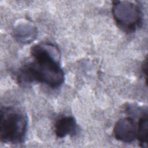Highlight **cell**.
<instances>
[{
    "mask_svg": "<svg viewBox=\"0 0 148 148\" xmlns=\"http://www.w3.org/2000/svg\"><path fill=\"white\" fill-rule=\"evenodd\" d=\"M34 61L24 65L17 74L21 86L38 82L56 88L64 81V72L60 66V51L54 44L42 42L31 47Z\"/></svg>",
    "mask_w": 148,
    "mask_h": 148,
    "instance_id": "obj_1",
    "label": "cell"
},
{
    "mask_svg": "<svg viewBox=\"0 0 148 148\" xmlns=\"http://www.w3.org/2000/svg\"><path fill=\"white\" fill-rule=\"evenodd\" d=\"M28 127L27 114L13 106L2 107L0 111V139L5 143H22Z\"/></svg>",
    "mask_w": 148,
    "mask_h": 148,
    "instance_id": "obj_2",
    "label": "cell"
},
{
    "mask_svg": "<svg viewBox=\"0 0 148 148\" xmlns=\"http://www.w3.org/2000/svg\"><path fill=\"white\" fill-rule=\"evenodd\" d=\"M112 13L117 25L125 32H134L142 25L143 13L135 2L114 1Z\"/></svg>",
    "mask_w": 148,
    "mask_h": 148,
    "instance_id": "obj_3",
    "label": "cell"
},
{
    "mask_svg": "<svg viewBox=\"0 0 148 148\" xmlns=\"http://www.w3.org/2000/svg\"><path fill=\"white\" fill-rule=\"evenodd\" d=\"M113 132L116 139L124 143H131L136 139L137 124L131 117L121 118L115 123Z\"/></svg>",
    "mask_w": 148,
    "mask_h": 148,
    "instance_id": "obj_4",
    "label": "cell"
},
{
    "mask_svg": "<svg viewBox=\"0 0 148 148\" xmlns=\"http://www.w3.org/2000/svg\"><path fill=\"white\" fill-rule=\"evenodd\" d=\"M16 40L24 44L31 43L38 35L36 27L28 21H21L16 24L13 31Z\"/></svg>",
    "mask_w": 148,
    "mask_h": 148,
    "instance_id": "obj_5",
    "label": "cell"
},
{
    "mask_svg": "<svg viewBox=\"0 0 148 148\" xmlns=\"http://www.w3.org/2000/svg\"><path fill=\"white\" fill-rule=\"evenodd\" d=\"M77 131V124L72 116L61 117L56 121L54 125L55 134L59 138H63L68 135L75 136Z\"/></svg>",
    "mask_w": 148,
    "mask_h": 148,
    "instance_id": "obj_6",
    "label": "cell"
},
{
    "mask_svg": "<svg viewBox=\"0 0 148 148\" xmlns=\"http://www.w3.org/2000/svg\"><path fill=\"white\" fill-rule=\"evenodd\" d=\"M148 119L147 110L142 113L137 124V136L140 147H147Z\"/></svg>",
    "mask_w": 148,
    "mask_h": 148,
    "instance_id": "obj_7",
    "label": "cell"
},
{
    "mask_svg": "<svg viewBox=\"0 0 148 148\" xmlns=\"http://www.w3.org/2000/svg\"><path fill=\"white\" fill-rule=\"evenodd\" d=\"M147 57H146L145 60L143 61V63L142 64V73L143 75H145V79L146 80L147 78Z\"/></svg>",
    "mask_w": 148,
    "mask_h": 148,
    "instance_id": "obj_8",
    "label": "cell"
}]
</instances>
